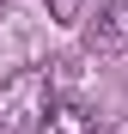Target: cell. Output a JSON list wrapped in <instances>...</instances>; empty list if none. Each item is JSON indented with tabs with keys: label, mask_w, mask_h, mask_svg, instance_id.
Returning <instances> with one entry per match:
<instances>
[{
	"label": "cell",
	"mask_w": 128,
	"mask_h": 134,
	"mask_svg": "<svg viewBox=\"0 0 128 134\" xmlns=\"http://www.w3.org/2000/svg\"><path fill=\"white\" fill-rule=\"evenodd\" d=\"M49 116V73L43 67H18L12 79H0V134H31Z\"/></svg>",
	"instance_id": "obj_1"
},
{
	"label": "cell",
	"mask_w": 128,
	"mask_h": 134,
	"mask_svg": "<svg viewBox=\"0 0 128 134\" xmlns=\"http://www.w3.org/2000/svg\"><path fill=\"white\" fill-rule=\"evenodd\" d=\"M43 134H98V110L79 104V98H49Z\"/></svg>",
	"instance_id": "obj_2"
},
{
	"label": "cell",
	"mask_w": 128,
	"mask_h": 134,
	"mask_svg": "<svg viewBox=\"0 0 128 134\" xmlns=\"http://www.w3.org/2000/svg\"><path fill=\"white\" fill-rule=\"evenodd\" d=\"M122 37H128V6L110 0V6L98 12V25H92V43H122Z\"/></svg>",
	"instance_id": "obj_3"
},
{
	"label": "cell",
	"mask_w": 128,
	"mask_h": 134,
	"mask_svg": "<svg viewBox=\"0 0 128 134\" xmlns=\"http://www.w3.org/2000/svg\"><path fill=\"white\" fill-rule=\"evenodd\" d=\"M79 12H85V0H49V18L55 25H79Z\"/></svg>",
	"instance_id": "obj_4"
}]
</instances>
